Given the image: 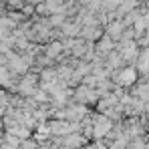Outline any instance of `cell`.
<instances>
[]
</instances>
